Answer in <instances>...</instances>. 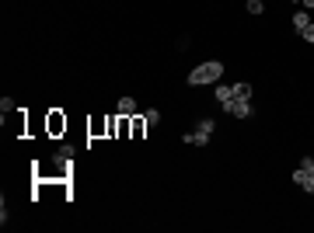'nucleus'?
Listing matches in <instances>:
<instances>
[{"label": "nucleus", "mask_w": 314, "mask_h": 233, "mask_svg": "<svg viewBox=\"0 0 314 233\" xmlns=\"http://www.w3.org/2000/svg\"><path fill=\"white\" fill-rule=\"evenodd\" d=\"M223 112L230 118H248L255 108H251V98H230V101L223 105Z\"/></svg>", "instance_id": "f03ea898"}, {"label": "nucleus", "mask_w": 314, "mask_h": 233, "mask_svg": "<svg viewBox=\"0 0 314 233\" xmlns=\"http://www.w3.org/2000/svg\"><path fill=\"white\" fill-rule=\"evenodd\" d=\"M115 115H119V118H133V115H136V98H129V94H126V98H119Z\"/></svg>", "instance_id": "20e7f679"}, {"label": "nucleus", "mask_w": 314, "mask_h": 233, "mask_svg": "<svg viewBox=\"0 0 314 233\" xmlns=\"http://www.w3.org/2000/svg\"><path fill=\"white\" fill-rule=\"evenodd\" d=\"M195 129H199V132H206V136H213V129H217V118H199V122H195Z\"/></svg>", "instance_id": "6e6552de"}, {"label": "nucleus", "mask_w": 314, "mask_h": 233, "mask_svg": "<svg viewBox=\"0 0 314 233\" xmlns=\"http://www.w3.org/2000/svg\"><path fill=\"white\" fill-rule=\"evenodd\" d=\"M182 143H188V146H206V143H210V136H206V132H199V129H188L185 136H182Z\"/></svg>", "instance_id": "39448f33"}, {"label": "nucleus", "mask_w": 314, "mask_h": 233, "mask_svg": "<svg viewBox=\"0 0 314 233\" xmlns=\"http://www.w3.org/2000/svg\"><path fill=\"white\" fill-rule=\"evenodd\" d=\"M143 122H147V129L161 125V112H157V108H147V112H143Z\"/></svg>", "instance_id": "1a4fd4ad"}, {"label": "nucleus", "mask_w": 314, "mask_h": 233, "mask_svg": "<svg viewBox=\"0 0 314 233\" xmlns=\"http://www.w3.org/2000/svg\"><path fill=\"white\" fill-rule=\"evenodd\" d=\"M245 7H248V14H262V11H265V4H262V0H248Z\"/></svg>", "instance_id": "f8f14e48"}, {"label": "nucleus", "mask_w": 314, "mask_h": 233, "mask_svg": "<svg viewBox=\"0 0 314 233\" xmlns=\"http://www.w3.org/2000/svg\"><path fill=\"white\" fill-rule=\"evenodd\" d=\"M300 167H304V171H314V157H304V160H300Z\"/></svg>", "instance_id": "dca6fc26"}, {"label": "nucleus", "mask_w": 314, "mask_h": 233, "mask_svg": "<svg viewBox=\"0 0 314 233\" xmlns=\"http://www.w3.org/2000/svg\"><path fill=\"white\" fill-rule=\"evenodd\" d=\"M293 184H297V188H304L307 195H314V171H304V167H297V171H293Z\"/></svg>", "instance_id": "7ed1b4c3"}, {"label": "nucleus", "mask_w": 314, "mask_h": 233, "mask_svg": "<svg viewBox=\"0 0 314 233\" xmlns=\"http://www.w3.org/2000/svg\"><path fill=\"white\" fill-rule=\"evenodd\" d=\"M220 77H223V63L220 59H206V63H199L192 73H188V87H203V84H217Z\"/></svg>", "instance_id": "f257e3e1"}, {"label": "nucleus", "mask_w": 314, "mask_h": 233, "mask_svg": "<svg viewBox=\"0 0 314 233\" xmlns=\"http://www.w3.org/2000/svg\"><path fill=\"white\" fill-rule=\"evenodd\" d=\"M307 25H311V11H304V7H300V11L293 14V28H297V31H304Z\"/></svg>", "instance_id": "423d86ee"}, {"label": "nucleus", "mask_w": 314, "mask_h": 233, "mask_svg": "<svg viewBox=\"0 0 314 233\" xmlns=\"http://www.w3.org/2000/svg\"><path fill=\"white\" fill-rule=\"evenodd\" d=\"M230 87H234V98H251V84H245V80L241 84H230Z\"/></svg>", "instance_id": "9d476101"}, {"label": "nucleus", "mask_w": 314, "mask_h": 233, "mask_svg": "<svg viewBox=\"0 0 314 233\" xmlns=\"http://www.w3.org/2000/svg\"><path fill=\"white\" fill-rule=\"evenodd\" d=\"M143 129H147V122H143V118H136V122H133V136H143Z\"/></svg>", "instance_id": "4468645a"}, {"label": "nucleus", "mask_w": 314, "mask_h": 233, "mask_svg": "<svg viewBox=\"0 0 314 233\" xmlns=\"http://www.w3.org/2000/svg\"><path fill=\"white\" fill-rule=\"evenodd\" d=\"M63 125H66V122H63V118H60V115H53V118H49V129H53V132H60Z\"/></svg>", "instance_id": "ddd939ff"}, {"label": "nucleus", "mask_w": 314, "mask_h": 233, "mask_svg": "<svg viewBox=\"0 0 314 233\" xmlns=\"http://www.w3.org/2000/svg\"><path fill=\"white\" fill-rule=\"evenodd\" d=\"M300 7H304V11H314V0H300Z\"/></svg>", "instance_id": "f3484780"}, {"label": "nucleus", "mask_w": 314, "mask_h": 233, "mask_svg": "<svg viewBox=\"0 0 314 233\" xmlns=\"http://www.w3.org/2000/svg\"><path fill=\"white\" fill-rule=\"evenodd\" d=\"M293 4H300V0H293Z\"/></svg>", "instance_id": "a211bd4d"}, {"label": "nucleus", "mask_w": 314, "mask_h": 233, "mask_svg": "<svg viewBox=\"0 0 314 233\" xmlns=\"http://www.w3.org/2000/svg\"><path fill=\"white\" fill-rule=\"evenodd\" d=\"M300 35H304V42H311V45H314V21H311L304 31H300Z\"/></svg>", "instance_id": "2eb2a0df"}, {"label": "nucleus", "mask_w": 314, "mask_h": 233, "mask_svg": "<svg viewBox=\"0 0 314 233\" xmlns=\"http://www.w3.org/2000/svg\"><path fill=\"white\" fill-rule=\"evenodd\" d=\"M0 112H4V118H0V122H7V115L14 112V101H11V98H4V101H0Z\"/></svg>", "instance_id": "9b49d317"}, {"label": "nucleus", "mask_w": 314, "mask_h": 233, "mask_svg": "<svg viewBox=\"0 0 314 233\" xmlns=\"http://www.w3.org/2000/svg\"><path fill=\"white\" fill-rule=\"evenodd\" d=\"M213 98H217L220 105H227V101L234 98V87H230V84H217V90H213Z\"/></svg>", "instance_id": "0eeeda50"}]
</instances>
